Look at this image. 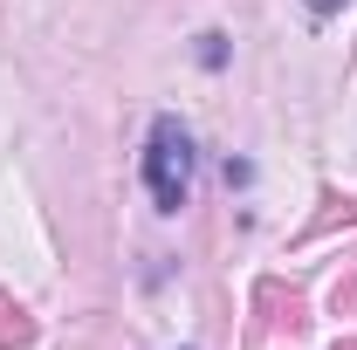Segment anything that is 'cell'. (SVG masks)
<instances>
[{
  "label": "cell",
  "instance_id": "obj_1",
  "mask_svg": "<svg viewBox=\"0 0 357 350\" xmlns=\"http://www.w3.org/2000/svg\"><path fill=\"white\" fill-rule=\"evenodd\" d=\"M144 185L158 199V213H178L185 192H192V137L178 117H158L151 124V144H144Z\"/></svg>",
  "mask_w": 357,
  "mask_h": 350
},
{
  "label": "cell",
  "instance_id": "obj_2",
  "mask_svg": "<svg viewBox=\"0 0 357 350\" xmlns=\"http://www.w3.org/2000/svg\"><path fill=\"white\" fill-rule=\"evenodd\" d=\"M310 7H316V14H330V7H344V0H310Z\"/></svg>",
  "mask_w": 357,
  "mask_h": 350
}]
</instances>
